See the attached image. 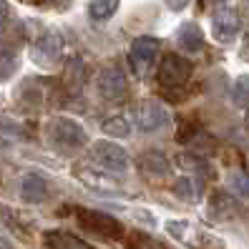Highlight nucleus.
<instances>
[{
	"instance_id": "obj_15",
	"label": "nucleus",
	"mask_w": 249,
	"mask_h": 249,
	"mask_svg": "<svg viewBox=\"0 0 249 249\" xmlns=\"http://www.w3.org/2000/svg\"><path fill=\"white\" fill-rule=\"evenodd\" d=\"M116 10H119V0H91L89 3V13L93 20H108Z\"/></svg>"
},
{
	"instance_id": "obj_14",
	"label": "nucleus",
	"mask_w": 249,
	"mask_h": 249,
	"mask_svg": "<svg viewBox=\"0 0 249 249\" xmlns=\"http://www.w3.org/2000/svg\"><path fill=\"white\" fill-rule=\"evenodd\" d=\"M141 169L146 174H154V177H166V174H169V161H166L164 154L151 151V154L141 156Z\"/></svg>"
},
{
	"instance_id": "obj_5",
	"label": "nucleus",
	"mask_w": 249,
	"mask_h": 249,
	"mask_svg": "<svg viewBox=\"0 0 249 249\" xmlns=\"http://www.w3.org/2000/svg\"><path fill=\"white\" fill-rule=\"evenodd\" d=\"M189 76H192V63L184 55H177V53L164 55V63L159 68V81L164 89H181L189 81Z\"/></svg>"
},
{
	"instance_id": "obj_13",
	"label": "nucleus",
	"mask_w": 249,
	"mask_h": 249,
	"mask_svg": "<svg viewBox=\"0 0 249 249\" xmlns=\"http://www.w3.org/2000/svg\"><path fill=\"white\" fill-rule=\"evenodd\" d=\"M101 128L106 131L108 136H116V139H126L131 134V119L126 113H113L108 119L101 124Z\"/></svg>"
},
{
	"instance_id": "obj_21",
	"label": "nucleus",
	"mask_w": 249,
	"mask_h": 249,
	"mask_svg": "<svg viewBox=\"0 0 249 249\" xmlns=\"http://www.w3.org/2000/svg\"><path fill=\"white\" fill-rule=\"evenodd\" d=\"M234 101H237L239 106L249 104V76H242L237 83H234Z\"/></svg>"
},
{
	"instance_id": "obj_24",
	"label": "nucleus",
	"mask_w": 249,
	"mask_h": 249,
	"mask_svg": "<svg viewBox=\"0 0 249 249\" xmlns=\"http://www.w3.org/2000/svg\"><path fill=\"white\" fill-rule=\"evenodd\" d=\"M166 5H169L171 10H184V8L189 5V0H166Z\"/></svg>"
},
{
	"instance_id": "obj_29",
	"label": "nucleus",
	"mask_w": 249,
	"mask_h": 249,
	"mask_svg": "<svg viewBox=\"0 0 249 249\" xmlns=\"http://www.w3.org/2000/svg\"><path fill=\"white\" fill-rule=\"evenodd\" d=\"M247 3H249V0H247Z\"/></svg>"
},
{
	"instance_id": "obj_20",
	"label": "nucleus",
	"mask_w": 249,
	"mask_h": 249,
	"mask_svg": "<svg viewBox=\"0 0 249 249\" xmlns=\"http://www.w3.org/2000/svg\"><path fill=\"white\" fill-rule=\"evenodd\" d=\"M174 192H177V196H181L186 201H194L196 199V184L192 179H179L177 186H174Z\"/></svg>"
},
{
	"instance_id": "obj_22",
	"label": "nucleus",
	"mask_w": 249,
	"mask_h": 249,
	"mask_svg": "<svg viewBox=\"0 0 249 249\" xmlns=\"http://www.w3.org/2000/svg\"><path fill=\"white\" fill-rule=\"evenodd\" d=\"M10 18V5H8V0H0V28H3Z\"/></svg>"
},
{
	"instance_id": "obj_2",
	"label": "nucleus",
	"mask_w": 249,
	"mask_h": 249,
	"mask_svg": "<svg viewBox=\"0 0 249 249\" xmlns=\"http://www.w3.org/2000/svg\"><path fill=\"white\" fill-rule=\"evenodd\" d=\"M51 141L55 146H61V149H81V146H86V141H89V136H86V128L73 121V119H66V116H61V119H53L51 124Z\"/></svg>"
},
{
	"instance_id": "obj_17",
	"label": "nucleus",
	"mask_w": 249,
	"mask_h": 249,
	"mask_svg": "<svg viewBox=\"0 0 249 249\" xmlns=\"http://www.w3.org/2000/svg\"><path fill=\"white\" fill-rule=\"evenodd\" d=\"M179 166L186 169V171H196V174L209 171V169H207V161H201L199 156H192V154H181V156H179Z\"/></svg>"
},
{
	"instance_id": "obj_27",
	"label": "nucleus",
	"mask_w": 249,
	"mask_h": 249,
	"mask_svg": "<svg viewBox=\"0 0 249 249\" xmlns=\"http://www.w3.org/2000/svg\"><path fill=\"white\" fill-rule=\"evenodd\" d=\"M201 3H207V5H209V3H227V0H201Z\"/></svg>"
},
{
	"instance_id": "obj_23",
	"label": "nucleus",
	"mask_w": 249,
	"mask_h": 249,
	"mask_svg": "<svg viewBox=\"0 0 249 249\" xmlns=\"http://www.w3.org/2000/svg\"><path fill=\"white\" fill-rule=\"evenodd\" d=\"M239 55H242L244 61L249 63V31L244 33V40H242V51H239Z\"/></svg>"
},
{
	"instance_id": "obj_16",
	"label": "nucleus",
	"mask_w": 249,
	"mask_h": 249,
	"mask_svg": "<svg viewBox=\"0 0 249 249\" xmlns=\"http://www.w3.org/2000/svg\"><path fill=\"white\" fill-rule=\"evenodd\" d=\"M131 244V249H166L161 242H156L154 237H149V234H141V231H136V234H131V239H128Z\"/></svg>"
},
{
	"instance_id": "obj_3",
	"label": "nucleus",
	"mask_w": 249,
	"mask_h": 249,
	"mask_svg": "<svg viewBox=\"0 0 249 249\" xmlns=\"http://www.w3.org/2000/svg\"><path fill=\"white\" fill-rule=\"evenodd\" d=\"M91 159L98 164V169L111 171V174H124L131 164L128 154L119 143H111V141H96L91 146Z\"/></svg>"
},
{
	"instance_id": "obj_18",
	"label": "nucleus",
	"mask_w": 249,
	"mask_h": 249,
	"mask_svg": "<svg viewBox=\"0 0 249 249\" xmlns=\"http://www.w3.org/2000/svg\"><path fill=\"white\" fill-rule=\"evenodd\" d=\"M13 71H16V55L0 46V78H10Z\"/></svg>"
},
{
	"instance_id": "obj_25",
	"label": "nucleus",
	"mask_w": 249,
	"mask_h": 249,
	"mask_svg": "<svg viewBox=\"0 0 249 249\" xmlns=\"http://www.w3.org/2000/svg\"><path fill=\"white\" fill-rule=\"evenodd\" d=\"M0 249H13V244H10V242L3 237V234H0Z\"/></svg>"
},
{
	"instance_id": "obj_28",
	"label": "nucleus",
	"mask_w": 249,
	"mask_h": 249,
	"mask_svg": "<svg viewBox=\"0 0 249 249\" xmlns=\"http://www.w3.org/2000/svg\"><path fill=\"white\" fill-rule=\"evenodd\" d=\"M247 126H249V113H247Z\"/></svg>"
},
{
	"instance_id": "obj_11",
	"label": "nucleus",
	"mask_w": 249,
	"mask_h": 249,
	"mask_svg": "<svg viewBox=\"0 0 249 249\" xmlns=\"http://www.w3.org/2000/svg\"><path fill=\"white\" fill-rule=\"evenodd\" d=\"M46 194H48V186H46V179L43 177H38V174H28V177H23V181H20L23 201L40 204L43 199H46Z\"/></svg>"
},
{
	"instance_id": "obj_26",
	"label": "nucleus",
	"mask_w": 249,
	"mask_h": 249,
	"mask_svg": "<svg viewBox=\"0 0 249 249\" xmlns=\"http://www.w3.org/2000/svg\"><path fill=\"white\" fill-rule=\"evenodd\" d=\"M48 3H53V5H68V0H48Z\"/></svg>"
},
{
	"instance_id": "obj_4",
	"label": "nucleus",
	"mask_w": 249,
	"mask_h": 249,
	"mask_svg": "<svg viewBox=\"0 0 249 249\" xmlns=\"http://www.w3.org/2000/svg\"><path fill=\"white\" fill-rule=\"evenodd\" d=\"M171 124V111L161 104V101H141L139 108H136V126L139 131H143V134H154V131L164 128Z\"/></svg>"
},
{
	"instance_id": "obj_8",
	"label": "nucleus",
	"mask_w": 249,
	"mask_h": 249,
	"mask_svg": "<svg viewBox=\"0 0 249 249\" xmlns=\"http://www.w3.org/2000/svg\"><path fill=\"white\" fill-rule=\"evenodd\" d=\"M212 33L219 43L234 40V36L239 33V13L229 5H222L212 18Z\"/></svg>"
},
{
	"instance_id": "obj_9",
	"label": "nucleus",
	"mask_w": 249,
	"mask_h": 249,
	"mask_svg": "<svg viewBox=\"0 0 249 249\" xmlns=\"http://www.w3.org/2000/svg\"><path fill=\"white\" fill-rule=\"evenodd\" d=\"M98 93L101 96H106V98H119L121 93H126V76H124V71L119 66H106L104 71L98 73Z\"/></svg>"
},
{
	"instance_id": "obj_1",
	"label": "nucleus",
	"mask_w": 249,
	"mask_h": 249,
	"mask_svg": "<svg viewBox=\"0 0 249 249\" xmlns=\"http://www.w3.org/2000/svg\"><path fill=\"white\" fill-rule=\"evenodd\" d=\"M63 48H66L63 36L55 33V31H46V33H40L36 38V43L31 46V58L43 68H53L58 61H61Z\"/></svg>"
},
{
	"instance_id": "obj_10",
	"label": "nucleus",
	"mask_w": 249,
	"mask_h": 249,
	"mask_svg": "<svg viewBox=\"0 0 249 249\" xmlns=\"http://www.w3.org/2000/svg\"><path fill=\"white\" fill-rule=\"evenodd\" d=\"M177 46L184 53H199L204 48V33H201V28L194 20H186V23L179 25V31H177Z\"/></svg>"
},
{
	"instance_id": "obj_6",
	"label": "nucleus",
	"mask_w": 249,
	"mask_h": 249,
	"mask_svg": "<svg viewBox=\"0 0 249 249\" xmlns=\"http://www.w3.org/2000/svg\"><path fill=\"white\" fill-rule=\"evenodd\" d=\"M156 55H159V40L151 36H141L131 43V51H128V61L134 66V71L139 76H146L154 63H156Z\"/></svg>"
},
{
	"instance_id": "obj_7",
	"label": "nucleus",
	"mask_w": 249,
	"mask_h": 249,
	"mask_svg": "<svg viewBox=\"0 0 249 249\" xmlns=\"http://www.w3.org/2000/svg\"><path fill=\"white\" fill-rule=\"evenodd\" d=\"M78 219H81V227H86L89 231L98 234V237H104V239H119L124 234V227L116 222L111 214L93 212V209H81Z\"/></svg>"
},
{
	"instance_id": "obj_12",
	"label": "nucleus",
	"mask_w": 249,
	"mask_h": 249,
	"mask_svg": "<svg viewBox=\"0 0 249 249\" xmlns=\"http://www.w3.org/2000/svg\"><path fill=\"white\" fill-rule=\"evenodd\" d=\"M46 244L48 249H93L91 244L81 242L68 231H46Z\"/></svg>"
},
{
	"instance_id": "obj_19",
	"label": "nucleus",
	"mask_w": 249,
	"mask_h": 249,
	"mask_svg": "<svg viewBox=\"0 0 249 249\" xmlns=\"http://www.w3.org/2000/svg\"><path fill=\"white\" fill-rule=\"evenodd\" d=\"M229 184H231V189H234L237 194L249 196V174H244V171H234L231 177H229Z\"/></svg>"
}]
</instances>
